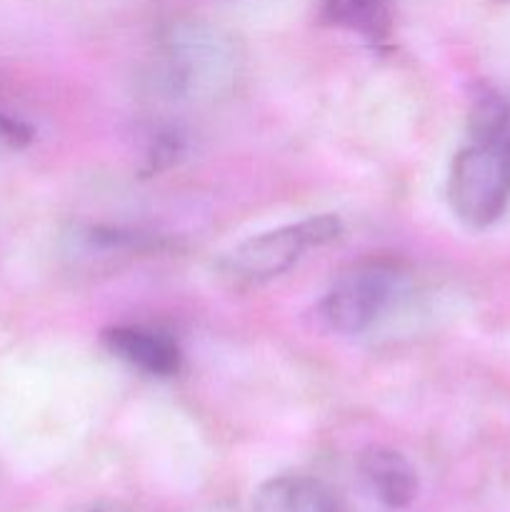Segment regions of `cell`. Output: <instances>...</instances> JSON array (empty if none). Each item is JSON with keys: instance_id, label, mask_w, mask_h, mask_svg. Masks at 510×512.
I'll return each instance as SVG.
<instances>
[{"instance_id": "obj_1", "label": "cell", "mask_w": 510, "mask_h": 512, "mask_svg": "<svg viewBox=\"0 0 510 512\" xmlns=\"http://www.w3.org/2000/svg\"><path fill=\"white\" fill-rule=\"evenodd\" d=\"M450 208L468 228H488L510 203V140L473 143L455 155L448 178Z\"/></svg>"}, {"instance_id": "obj_2", "label": "cell", "mask_w": 510, "mask_h": 512, "mask_svg": "<svg viewBox=\"0 0 510 512\" xmlns=\"http://www.w3.org/2000/svg\"><path fill=\"white\" fill-rule=\"evenodd\" d=\"M340 233H343V223L335 215H313L300 223L265 230L243 240L225 255L220 268L235 283H268L288 273L305 250L333 243L340 238Z\"/></svg>"}, {"instance_id": "obj_3", "label": "cell", "mask_w": 510, "mask_h": 512, "mask_svg": "<svg viewBox=\"0 0 510 512\" xmlns=\"http://www.w3.org/2000/svg\"><path fill=\"white\" fill-rule=\"evenodd\" d=\"M165 60L170 83L183 93H215L235 73V43L208 23L183 20L165 33Z\"/></svg>"}, {"instance_id": "obj_4", "label": "cell", "mask_w": 510, "mask_h": 512, "mask_svg": "<svg viewBox=\"0 0 510 512\" xmlns=\"http://www.w3.org/2000/svg\"><path fill=\"white\" fill-rule=\"evenodd\" d=\"M395 295V273L385 265H363L343 275L320 303L325 323L343 335H360L380 318Z\"/></svg>"}, {"instance_id": "obj_5", "label": "cell", "mask_w": 510, "mask_h": 512, "mask_svg": "<svg viewBox=\"0 0 510 512\" xmlns=\"http://www.w3.org/2000/svg\"><path fill=\"white\" fill-rule=\"evenodd\" d=\"M103 343L115 358L148 375L170 378L183 368L180 345L160 330L140 328V325H115V328L105 330Z\"/></svg>"}, {"instance_id": "obj_6", "label": "cell", "mask_w": 510, "mask_h": 512, "mask_svg": "<svg viewBox=\"0 0 510 512\" xmlns=\"http://www.w3.org/2000/svg\"><path fill=\"white\" fill-rule=\"evenodd\" d=\"M360 475L385 508H408L418 495V475L405 455L390 448H368L360 455Z\"/></svg>"}, {"instance_id": "obj_7", "label": "cell", "mask_w": 510, "mask_h": 512, "mask_svg": "<svg viewBox=\"0 0 510 512\" xmlns=\"http://www.w3.org/2000/svg\"><path fill=\"white\" fill-rule=\"evenodd\" d=\"M253 512H340L335 495L308 475H280L258 488Z\"/></svg>"}, {"instance_id": "obj_8", "label": "cell", "mask_w": 510, "mask_h": 512, "mask_svg": "<svg viewBox=\"0 0 510 512\" xmlns=\"http://www.w3.org/2000/svg\"><path fill=\"white\" fill-rule=\"evenodd\" d=\"M323 20L340 30L363 35L370 43H385L393 33L390 0H323Z\"/></svg>"}, {"instance_id": "obj_9", "label": "cell", "mask_w": 510, "mask_h": 512, "mask_svg": "<svg viewBox=\"0 0 510 512\" xmlns=\"http://www.w3.org/2000/svg\"><path fill=\"white\" fill-rule=\"evenodd\" d=\"M510 123V105L503 95L485 90L475 95L468 110V133L473 143H493L503 140Z\"/></svg>"}, {"instance_id": "obj_10", "label": "cell", "mask_w": 510, "mask_h": 512, "mask_svg": "<svg viewBox=\"0 0 510 512\" xmlns=\"http://www.w3.org/2000/svg\"><path fill=\"white\" fill-rule=\"evenodd\" d=\"M33 138V128H30L25 120L0 110V145H8V148H25V145L33 143Z\"/></svg>"}]
</instances>
